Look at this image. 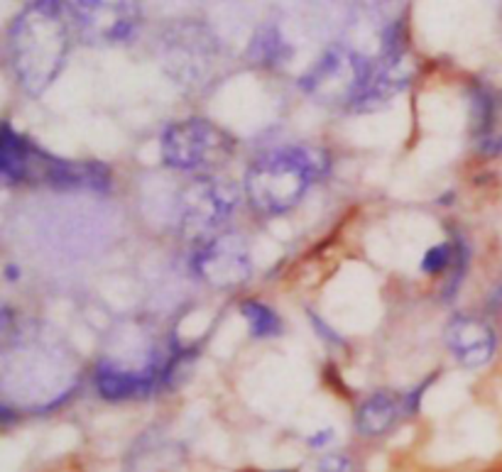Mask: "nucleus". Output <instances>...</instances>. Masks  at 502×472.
I'll use <instances>...</instances> for the list:
<instances>
[{
  "label": "nucleus",
  "instance_id": "f257e3e1",
  "mask_svg": "<svg viewBox=\"0 0 502 472\" xmlns=\"http://www.w3.org/2000/svg\"><path fill=\"white\" fill-rule=\"evenodd\" d=\"M74 25L64 0H30L5 37L8 67L25 93L42 96L69 60Z\"/></svg>",
  "mask_w": 502,
  "mask_h": 472
},
{
  "label": "nucleus",
  "instance_id": "f03ea898",
  "mask_svg": "<svg viewBox=\"0 0 502 472\" xmlns=\"http://www.w3.org/2000/svg\"><path fill=\"white\" fill-rule=\"evenodd\" d=\"M328 169L326 152L314 148H277L263 152L247 167V204L260 216H285L295 211L309 187Z\"/></svg>",
  "mask_w": 502,
  "mask_h": 472
},
{
  "label": "nucleus",
  "instance_id": "7ed1b4c3",
  "mask_svg": "<svg viewBox=\"0 0 502 472\" xmlns=\"http://www.w3.org/2000/svg\"><path fill=\"white\" fill-rule=\"evenodd\" d=\"M221 44L206 25L194 20L172 22L159 37V61L182 89L204 91L221 69Z\"/></svg>",
  "mask_w": 502,
  "mask_h": 472
},
{
  "label": "nucleus",
  "instance_id": "20e7f679",
  "mask_svg": "<svg viewBox=\"0 0 502 472\" xmlns=\"http://www.w3.org/2000/svg\"><path fill=\"white\" fill-rule=\"evenodd\" d=\"M370 61L360 52L336 44L299 79V86L319 106L355 113L368 86Z\"/></svg>",
  "mask_w": 502,
  "mask_h": 472
},
{
  "label": "nucleus",
  "instance_id": "39448f33",
  "mask_svg": "<svg viewBox=\"0 0 502 472\" xmlns=\"http://www.w3.org/2000/svg\"><path fill=\"white\" fill-rule=\"evenodd\" d=\"M159 148L167 167L177 172H211L236 155L238 142L211 120L189 118L172 123Z\"/></svg>",
  "mask_w": 502,
  "mask_h": 472
},
{
  "label": "nucleus",
  "instance_id": "423d86ee",
  "mask_svg": "<svg viewBox=\"0 0 502 472\" xmlns=\"http://www.w3.org/2000/svg\"><path fill=\"white\" fill-rule=\"evenodd\" d=\"M179 228L189 240L204 243L218 236L240 206V188L221 177H198L179 194Z\"/></svg>",
  "mask_w": 502,
  "mask_h": 472
},
{
  "label": "nucleus",
  "instance_id": "0eeeda50",
  "mask_svg": "<svg viewBox=\"0 0 502 472\" xmlns=\"http://www.w3.org/2000/svg\"><path fill=\"white\" fill-rule=\"evenodd\" d=\"M74 32L91 47L123 44L142 22V0H64Z\"/></svg>",
  "mask_w": 502,
  "mask_h": 472
},
{
  "label": "nucleus",
  "instance_id": "6e6552de",
  "mask_svg": "<svg viewBox=\"0 0 502 472\" xmlns=\"http://www.w3.org/2000/svg\"><path fill=\"white\" fill-rule=\"evenodd\" d=\"M20 184L50 187L54 191H109L110 172L99 162H71L54 157L30 140Z\"/></svg>",
  "mask_w": 502,
  "mask_h": 472
},
{
  "label": "nucleus",
  "instance_id": "1a4fd4ad",
  "mask_svg": "<svg viewBox=\"0 0 502 472\" xmlns=\"http://www.w3.org/2000/svg\"><path fill=\"white\" fill-rule=\"evenodd\" d=\"M191 272L198 282L218 292L246 284L253 275V260L246 237L236 233H218L198 243L191 257Z\"/></svg>",
  "mask_w": 502,
  "mask_h": 472
},
{
  "label": "nucleus",
  "instance_id": "9d476101",
  "mask_svg": "<svg viewBox=\"0 0 502 472\" xmlns=\"http://www.w3.org/2000/svg\"><path fill=\"white\" fill-rule=\"evenodd\" d=\"M446 345L463 367H482L495 355V331L475 316H453L446 325Z\"/></svg>",
  "mask_w": 502,
  "mask_h": 472
},
{
  "label": "nucleus",
  "instance_id": "9b49d317",
  "mask_svg": "<svg viewBox=\"0 0 502 472\" xmlns=\"http://www.w3.org/2000/svg\"><path fill=\"white\" fill-rule=\"evenodd\" d=\"M407 396L393 392H375L368 396L355 413V428L360 436L375 438L393 428L402 416H407Z\"/></svg>",
  "mask_w": 502,
  "mask_h": 472
},
{
  "label": "nucleus",
  "instance_id": "f8f14e48",
  "mask_svg": "<svg viewBox=\"0 0 502 472\" xmlns=\"http://www.w3.org/2000/svg\"><path fill=\"white\" fill-rule=\"evenodd\" d=\"M246 57L260 69H279L292 57V44L285 40L277 25H263L247 44Z\"/></svg>",
  "mask_w": 502,
  "mask_h": 472
},
{
  "label": "nucleus",
  "instance_id": "ddd939ff",
  "mask_svg": "<svg viewBox=\"0 0 502 472\" xmlns=\"http://www.w3.org/2000/svg\"><path fill=\"white\" fill-rule=\"evenodd\" d=\"M28 148H30V140L25 138L22 132H18V130H12L11 123H5L3 125V138H0V179H3L5 187L20 184Z\"/></svg>",
  "mask_w": 502,
  "mask_h": 472
},
{
  "label": "nucleus",
  "instance_id": "4468645a",
  "mask_svg": "<svg viewBox=\"0 0 502 472\" xmlns=\"http://www.w3.org/2000/svg\"><path fill=\"white\" fill-rule=\"evenodd\" d=\"M240 314L246 318L250 335H255V338H272V335L282 333L279 316L275 314V308H270L263 301H243Z\"/></svg>",
  "mask_w": 502,
  "mask_h": 472
},
{
  "label": "nucleus",
  "instance_id": "2eb2a0df",
  "mask_svg": "<svg viewBox=\"0 0 502 472\" xmlns=\"http://www.w3.org/2000/svg\"><path fill=\"white\" fill-rule=\"evenodd\" d=\"M471 103H473V125H475V132L482 135V138H490L495 135L492 132V125H495V113H498V100H495V93L485 86H475L471 91Z\"/></svg>",
  "mask_w": 502,
  "mask_h": 472
},
{
  "label": "nucleus",
  "instance_id": "dca6fc26",
  "mask_svg": "<svg viewBox=\"0 0 502 472\" xmlns=\"http://www.w3.org/2000/svg\"><path fill=\"white\" fill-rule=\"evenodd\" d=\"M316 472H353V460L348 455H326L316 465Z\"/></svg>",
  "mask_w": 502,
  "mask_h": 472
},
{
  "label": "nucleus",
  "instance_id": "f3484780",
  "mask_svg": "<svg viewBox=\"0 0 502 472\" xmlns=\"http://www.w3.org/2000/svg\"><path fill=\"white\" fill-rule=\"evenodd\" d=\"M481 149L485 155H502V135H490L482 140Z\"/></svg>",
  "mask_w": 502,
  "mask_h": 472
},
{
  "label": "nucleus",
  "instance_id": "a211bd4d",
  "mask_svg": "<svg viewBox=\"0 0 502 472\" xmlns=\"http://www.w3.org/2000/svg\"><path fill=\"white\" fill-rule=\"evenodd\" d=\"M331 438H334V431H331V428H324V431L314 433V436L309 438V445H312V448H324Z\"/></svg>",
  "mask_w": 502,
  "mask_h": 472
},
{
  "label": "nucleus",
  "instance_id": "6ab92c4d",
  "mask_svg": "<svg viewBox=\"0 0 502 472\" xmlns=\"http://www.w3.org/2000/svg\"><path fill=\"white\" fill-rule=\"evenodd\" d=\"M490 306L495 314H502V279H500V284L495 286V292H492Z\"/></svg>",
  "mask_w": 502,
  "mask_h": 472
},
{
  "label": "nucleus",
  "instance_id": "aec40b11",
  "mask_svg": "<svg viewBox=\"0 0 502 472\" xmlns=\"http://www.w3.org/2000/svg\"><path fill=\"white\" fill-rule=\"evenodd\" d=\"M277 472H287V470H277Z\"/></svg>",
  "mask_w": 502,
  "mask_h": 472
}]
</instances>
